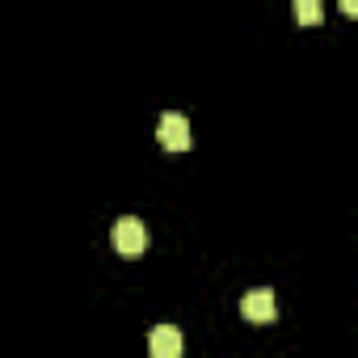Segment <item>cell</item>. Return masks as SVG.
Wrapping results in <instances>:
<instances>
[{"mask_svg":"<svg viewBox=\"0 0 358 358\" xmlns=\"http://www.w3.org/2000/svg\"><path fill=\"white\" fill-rule=\"evenodd\" d=\"M148 350H152V358H177L182 354V333L173 324H156L152 337H148Z\"/></svg>","mask_w":358,"mask_h":358,"instance_id":"277c9868","label":"cell"},{"mask_svg":"<svg viewBox=\"0 0 358 358\" xmlns=\"http://www.w3.org/2000/svg\"><path fill=\"white\" fill-rule=\"evenodd\" d=\"M291 13H295L299 26H320V22H324L320 0H291Z\"/></svg>","mask_w":358,"mask_h":358,"instance_id":"5b68a950","label":"cell"},{"mask_svg":"<svg viewBox=\"0 0 358 358\" xmlns=\"http://www.w3.org/2000/svg\"><path fill=\"white\" fill-rule=\"evenodd\" d=\"M114 249H118L122 257H139V253L148 249V228H143V220L122 215V220L114 224Z\"/></svg>","mask_w":358,"mask_h":358,"instance_id":"6da1fadb","label":"cell"},{"mask_svg":"<svg viewBox=\"0 0 358 358\" xmlns=\"http://www.w3.org/2000/svg\"><path fill=\"white\" fill-rule=\"evenodd\" d=\"M156 139H160V148H169V152H186V148H190V122H186V114H160Z\"/></svg>","mask_w":358,"mask_h":358,"instance_id":"7a4b0ae2","label":"cell"},{"mask_svg":"<svg viewBox=\"0 0 358 358\" xmlns=\"http://www.w3.org/2000/svg\"><path fill=\"white\" fill-rule=\"evenodd\" d=\"M241 316H245V320H253V324H270V320L278 316L274 291H266V287H253V291L241 299Z\"/></svg>","mask_w":358,"mask_h":358,"instance_id":"3957f363","label":"cell"},{"mask_svg":"<svg viewBox=\"0 0 358 358\" xmlns=\"http://www.w3.org/2000/svg\"><path fill=\"white\" fill-rule=\"evenodd\" d=\"M337 5H341L345 17H358V0H337Z\"/></svg>","mask_w":358,"mask_h":358,"instance_id":"8992f818","label":"cell"}]
</instances>
